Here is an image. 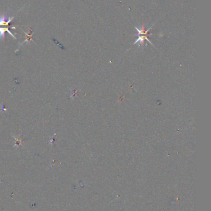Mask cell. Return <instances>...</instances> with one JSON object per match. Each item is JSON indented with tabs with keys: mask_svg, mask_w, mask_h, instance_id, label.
Here are the masks:
<instances>
[{
	"mask_svg": "<svg viewBox=\"0 0 211 211\" xmlns=\"http://www.w3.org/2000/svg\"><path fill=\"white\" fill-rule=\"evenodd\" d=\"M152 26H153V25H151L147 30H145L144 25L142 26V28L140 29H138V28L137 27H134L135 29H136V30H137L138 32V39L136 40V41L134 42V45L136 44L137 43L139 42V46L142 45V46H144V44L145 40H147V41H149V42L150 43L151 45H152L154 46V45L152 44V42L150 41V40L148 39V38H147V36H148L149 35H150V34H148V32H149L151 29H152Z\"/></svg>",
	"mask_w": 211,
	"mask_h": 211,
	"instance_id": "1",
	"label": "cell"
}]
</instances>
